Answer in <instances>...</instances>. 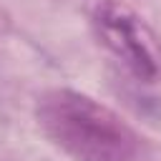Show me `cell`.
I'll use <instances>...</instances> for the list:
<instances>
[{"label":"cell","instance_id":"2","mask_svg":"<svg viewBox=\"0 0 161 161\" xmlns=\"http://www.w3.org/2000/svg\"><path fill=\"white\" fill-rule=\"evenodd\" d=\"M93 30L101 45L138 80H161V38L126 3L103 0L93 10Z\"/></svg>","mask_w":161,"mask_h":161},{"label":"cell","instance_id":"1","mask_svg":"<svg viewBox=\"0 0 161 161\" xmlns=\"http://www.w3.org/2000/svg\"><path fill=\"white\" fill-rule=\"evenodd\" d=\"M35 116L45 136L75 161H133L138 156L136 131L86 93L53 88L38 98Z\"/></svg>","mask_w":161,"mask_h":161}]
</instances>
